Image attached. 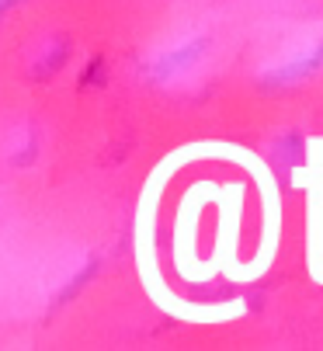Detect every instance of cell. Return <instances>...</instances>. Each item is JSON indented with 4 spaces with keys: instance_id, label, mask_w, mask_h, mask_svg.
Returning a JSON list of instances; mask_svg holds the SVG:
<instances>
[]
</instances>
